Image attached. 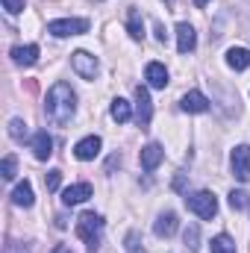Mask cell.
<instances>
[{"label":"cell","instance_id":"6da1fadb","mask_svg":"<svg viewBox=\"0 0 250 253\" xmlns=\"http://www.w3.org/2000/svg\"><path fill=\"white\" fill-rule=\"evenodd\" d=\"M74 112H77V94H74V88L68 83H56L47 91V103H44L47 121L56 126H65V124H71Z\"/></svg>","mask_w":250,"mask_h":253},{"label":"cell","instance_id":"7a4b0ae2","mask_svg":"<svg viewBox=\"0 0 250 253\" xmlns=\"http://www.w3.org/2000/svg\"><path fill=\"white\" fill-rule=\"evenodd\" d=\"M100 233H103V218H100V215H94V212L80 215V221H77V236L88 245V253H94L100 248Z\"/></svg>","mask_w":250,"mask_h":253},{"label":"cell","instance_id":"3957f363","mask_svg":"<svg viewBox=\"0 0 250 253\" xmlns=\"http://www.w3.org/2000/svg\"><path fill=\"white\" fill-rule=\"evenodd\" d=\"M85 30H88V21H85V18H59V21H50V24H47V33L56 36V39L83 36Z\"/></svg>","mask_w":250,"mask_h":253},{"label":"cell","instance_id":"277c9868","mask_svg":"<svg viewBox=\"0 0 250 253\" xmlns=\"http://www.w3.org/2000/svg\"><path fill=\"white\" fill-rule=\"evenodd\" d=\"M186 203H188V209H191L197 218H215V212H218V200H215V194H212V191L188 194Z\"/></svg>","mask_w":250,"mask_h":253},{"label":"cell","instance_id":"5b68a950","mask_svg":"<svg viewBox=\"0 0 250 253\" xmlns=\"http://www.w3.org/2000/svg\"><path fill=\"white\" fill-rule=\"evenodd\" d=\"M71 68H74L83 80H94L97 71H100V62H97V56H91V53H85V50H77V53L71 56Z\"/></svg>","mask_w":250,"mask_h":253},{"label":"cell","instance_id":"8992f818","mask_svg":"<svg viewBox=\"0 0 250 253\" xmlns=\"http://www.w3.org/2000/svg\"><path fill=\"white\" fill-rule=\"evenodd\" d=\"M230 165H233V174H236V180L248 183V180H250V147H248V144H239V147L233 150V156H230Z\"/></svg>","mask_w":250,"mask_h":253},{"label":"cell","instance_id":"52a82bcc","mask_svg":"<svg viewBox=\"0 0 250 253\" xmlns=\"http://www.w3.org/2000/svg\"><path fill=\"white\" fill-rule=\"evenodd\" d=\"M150 118H153L150 91H147L144 85H138V88H135V121H138V126H147L150 124Z\"/></svg>","mask_w":250,"mask_h":253},{"label":"cell","instance_id":"ba28073f","mask_svg":"<svg viewBox=\"0 0 250 253\" xmlns=\"http://www.w3.org/2000/svg\"><path fill=\"white\" fill-rule=\"evenodd\" d=\"M100 135H85L83 141H77V147H74V156L80 159V162H88V159H94L97 153H100Z\"/></svg>","mask_w":250,"mask_h":253},{"label":"cell","instance_id":"9c48e42d","mask_svg":"<svg viewBox=\"0 0 250 253\" xmlns=\"http://www.w3.org/2000/svg\"><path fill=\"white\" fill-rule=\"evenodd\" d=\"M162 156H165L162 144L150 141L147 147H141V153H138V162H141V168H144V171H156V168H159V162H162Z\"/></svg>","mask_w":250,"mask_h":253},{"label":"cell","instance_id":"30bf717a","mask_svg":"<svg viewBox=\"0 0 250 253\" xmlns=\"http://www.w3.org/2000/svg\"><path fill=\"white\" fill-rule=\"evenodd\" d=\"M197 47V33L191 24H177V50L180 53H191Z\"/></svg>","mask_w":250,"mask_h":253},{"label":"cell","instance_id":"8fae6325","mask_svg":"<svg viewBox=\"0 0 250 253\" xmlns=\"http://www.w3.org/2000/svg\"><path fill=\"white\" fill-rule=\"evenodd\" d=\"M144 80L150 83V88H165V85H168V68L162 62H147Z\"/></svg>","mask_w":250,"mask_h":253},{"label":"cell","instance_id":"7c38bea8","mask_svg":"<svg viewBox=\"0 0 250 253\" xmlns=\"http://www.w3.org/2000/svg\"><path fill=\"white\" fill-rule=\"evenodd\" d=\"M33 153H36V159H50V153H53V138L47 135V129H39L36 135H33Z\"/></svg>","mask_w":250,"mask_h":253},{"label":"cell","instance_id":"4fadbf2b","mask_svg":"<svg viewBox=\"0 0 250 253\" xmlns=\"http://www.w3.org/2000/svg\"><path fill=\"white\" fill-rule=\"evenodd\" d=\"M177 227H180L177 215H174V212H162V215L156 218V224H153V233H156L159 239H171V236L177 233Z\"/></svg>","mask_w":250,"mask_h":253},{"label":"cell","instance_id":"5bb4252c","mask_svg":"<svg viewBox=\"0 0 250 253\" xmlns=\"http://www.w3.org/2000/svg\"><path fill=\"white\" fill-rule=\"evenodd\" d=\"M91 197V186L88 183H77V186H68L62 191V203L65 206H77V203H83V200H88Z\"/></svg>","mask_w":250,"mask_h":253},{"label":"cell","instance_id":"9a60e30c","mask_svg":"<svg viewBox=\"0 0 250 253\" xmlns=\"http://www.w3.org/2000/svg\"><path fill=\"white\" fill-rule=\"evenodd\" d=\"M180 106H183V112H206L209 109V100H206L203 91H188L186 97L180 100Z\"/></svg>","mask_w":250,"mask_h":253},{"label":"cell","instance_id":"2e32d148","mask_svg":"<svg viewBox=\"0 0 250 253\" xmlns=\"http://www.w3.org/2000/svg\"><path fill=\"white\" fill-rule=\"evenodd\" d=\"M227 65H230L233 71L250 68V50L248 47H230V50H227Z\"/></svg>","mask_w":250,"mask_h":253},{"label":"cell","instance_id":"e0dca14e","mask_svg":"<svg viewBox=\"0 0 250 253\" xmlns=\"http://www.w3.org/2000/svg\"><path fill=\"white\" fill-rule=\"evenodd\" d=\"M36 59H39V44L12 47V62H15V65H33Z\"/></svg>","mask_w":250,"mask_h":253},{"label":"cell","instance_id":"ac0fdd59","mask_svg":"<svg viewBox=\"0 0 250 253\" xmlns=\"http://www.w3.org/2000/svg\"><path fill=\"white\" fill-rule=\"evenodd\" d=\"M33 200H36V197H33V186H30L27 180L15 186V191H12V203H15V206H24V209H30V206H33Z\"/></svg>","mask_w":250,"mask_h":253},{"label":"cell","instance_id":"d6986e66","mask_svg":"<svg viewBox=\"0 0 250 253\" xmlns=\"http://www.w3.org/2000/svg\"><path fill=\"white\" fill-rule=\"evenodd\" d=\"M126 30H129V36H132V39H141V36H144L141 12H138V9H132V6H129V12H126Z\"/></svg>","mask_w":250,"mask_h":253},{"label":"cell","instance_id":"ffe728a7","mask_svg":"<svg viewBox=\"0 0 250 253\" xmlns=\"http://www.w3.org/2000/svg\"><path fill=\"white\" fill-rule=\"evenodd\" d=\"M109 112H112V118H115L118 124H126V121L132 118V109H129V103H126L124 97H115V100H112V109H109Z\"/></svg>","mask_w":250,"mask_h":253},{"label":"cell","instance_id":"44dd1931","mask_svg":"<svg viewBox=\"0 0 250 253\" xmlns=\"http://www.w3.org/2000/svg\"><path fill=\"white\" fill-rule=\"evenodd\" d=\"M212 253H236V242L230 239V236H215L212 239Z\"/></svg>","mask_w":250,"mask_h":253},{"label":"cell","instance_id":"7402d4cb","mask_svg":"<svg viewBox=\"0 0 250 253\" xmlns=\"http://www.w3.org/2000/svg\"><path fill=\"white\" fill-rule=\"evenodd\" d=\"M9 135H12L15 141H24V138H27V124H24L21 118H12V121H9Z\"/></svg>","mask_w":250,"mask_h":253},{"label":"cell","instance_id":"603a6c76","mask_svg":"<svg viewBox=\"0 0 250 253\" xmlns=\"http://www.w3.org/2000/svg\"><path fill=\"white\" fill-rule=\"evenodd\" d=\"M183 239H186V248L197 251V242H200V230H197V224H188L186 233H183Z\"/></svg>","mask_w":250,"mask_h":253},{"label":"cell","instance_id":"cb8c5ba5","mask_svg":"<svg viewBox=\"0 0 250 253\" xmlns=\"http://www.w3.org/2000/svg\"><path fill=\"white\" fill-rule=\"evenodd\" d=\"M126 253H144V248H141V236L132 230V233H126Z\"/></svg>","mask_w":250,"mask_h":253},{"label":"cell","instance_id":"d4e9b609","mask_svg":"<svg viewBox=\"0 0 250 253\" xmlns=\"http://www.w3.org/2000/svg\"><path fill=\"white\" fill-rule=\"evenodd\" d=\"M0 174H3V180H12V177H15V156H12V153L3 159V168H0Z\"/></svg>","mask_w":250,"mask_h":253},{"label":"cell","instance_id":"484cf974","mask_svg":"<svg viewBox=\"0 0 250 253\" xmlns=\"http://www.w3.org/2000/svg\"><path fill=\"white\" fill-rule=\"evenodd\" d=\"M230 206L233 209H245L248 206V194L245 191H230Z\"/></svg>","mask_w":250,"mask_h":253},{"label":"cell","instance_id":"4316f807","mask_svg":"<svg viewBox=\"0 0 250 253\" xmlns=\"http://www.w3.org/2000/svg\"><path fill=\"white\" fill-rule=\"evenodd\" d=\"M59 183H62V171H50V174L44 177V186H47V191H56V189H59Z\"/></svg>","mask_w":250,"mask_h":253},{"label":"cell","instance_id":"83f0119b","mask_svg":"<svg viewBox=\"0 0 250 253\" xmlns=\"http://www.w3.org/2000/svg\"><path fill=\"white\" fill-rule=\"evenodd\" d=\"M3 9L9 15H21L24 12V0H3Z\"/></svg>","mask_w":250,"mask_h":253},{"label":"cell","instance_id":"f1b7e54d","mask_svg":"<svg viewBox=\"0 0 250 253\" xmlns=\"http://www.w3.org/2000/svg\"><path fill=\"white\" fill-rule=\"evenodd\" d=\"M156 39L165 42V27H162V24H156Z\"/></svg>","mask_w":250,"mask_h":253},{"label":"cell","instance_id":"f546056e","mask_svg":"<svg viewBox=\"0 0 250 253\" xmlns=\"http://www.w3.org/2000/svg\"><path fill=\"white\" fill-rule=\"evenodd\" d=\"M53 253H71V248H65V245H56V248H53Z\"/></svg>","mask_w":250,"mask_h":253},{"label":"cell","instance_id":"4dcf8cb0","mask_svg":"<svg viewBox=\"0 0 250 253\" xmlns=\"http://www.w3.org/2000/svg\"><path fill=\"white\" fill-rule=\"evenodd\" d=\"M206 3H209V0H194V6H206Z\"/></svg>","mask_w":250,"mask_h":253},{"label":"cell","instance_id":"1f68e13d","mask_svg":"<svg viewBox=\"0 0 250 253\" xmlns=\"http://www.w3.org/2000/svg\"><path fill=\"white\" fill-rule=\"evenodd\" d=\"M94 3H100V0H94Z\"/></svg>","mask_w":250,"mask_h":253}]
</instances>
